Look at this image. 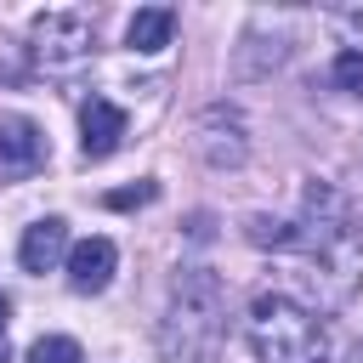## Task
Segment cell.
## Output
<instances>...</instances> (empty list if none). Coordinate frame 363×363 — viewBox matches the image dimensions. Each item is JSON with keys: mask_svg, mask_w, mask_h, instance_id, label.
<instances>
[{"mask_svg": "<svg viewBox=\"0 0 363 363\" xmlns=\"http://www.w3.org/2000/svg\"><path fill=\"white\" fill-rule=\"evenodd\" d=\"M153 199H159V182H136V187L108 193V210H136V204H153Z\"/></svg>", "mask_w": 363, "mask_h": 363, "instance_id": "cell-15", "label": "cell"}, {"mask_svg": "<svg viewBox=\"0 0 363 363\" xmlns=\"http://www.w3.org/2000/svg\"><path fill=\"white\" fill-rule=\"evenodd\" d=\"M227 340V284L210 267H182L170 278V301L159 318L164 363H216Z\"/></svg>", "mask_w": 363, "mask_h": 363, "instance_id": "cell-1", "label": "cell"}, {"mask_svg": "<svg viewBox=\"0 0 363 363\" xmlns=\"http://www.w3.org/2000/svg\"><path fill=\"white\" fill-rule=\"evenodd\" d=\"M352 363H363V352H357V357H352Z\"/></svg>", "mask_w": 363, "mask_h": 363, "instance_id": "cell-18", "label": "cell"}, {"mask_svg": "<svg viewBox=\"0 0 363 363\" xmlns=\"http://www.w3.org/2000/svg\"><path fill=\"white\" fill-rule=\"evenodd\" d=\"M125 108L119 102H108V96H85V108H79V153L85 159H108L119 142H125Z\"/></svg>", "mask_w": 363, "mask_h": 363, "instance_id": "cell-7", "label": "cell"}, {"mask_svg": "<svg viewBox=\"0 0 363 363\" xmlns=\"http://www.w3.org/2000/svg\"><path fill=\"white\" fill-rule=\"evenodd\" d=\"M28 363H85V352H79V340H68V335H40V340L28 346Z\"/></svg>", "mask_w": 363, "mask_h": 363, "instance_id": "cell-12", "label": "cell"}, {"mask_svg": "<svg viewBox=\"0 0 363 363\" xmlns=\"http://www.w3.org/2000/svg\"><path fill=\"white\" fill-rule=\"evenodd\" d=\"M170 34H176V11H170V6H142V11L130 17V28H125V45L142 51V57H153V51L170 45Z\"/></svg>", "mask_w": 363, "mask_h": 363, "instance_id": "cell-11", "label": "cell"}, {"mask_svg": "<svg viewBox=\"0 0 363 363\" xmlns=\"http://www.w3.org/2000/svg\"><path fill=\"white\" fill-rule=\"evenodd\" d=\"M28 51L45 74H74L91 62L96 51V28L85 11H40L34 28H28Z\"/></svg>", "mask_w": 363, "mask_h": 363, "instance_id": "cell-4", "label": "cell"}, {"mask_svg": "<svg viewBox=\"0 0 363 363\" xmlns=\"http://www.w3.org/2000/svg\"><path fill=\"white\" fill-rule=\"evenodd\" d=\"M0 363H11V346H6V335H0Z\"/></svg>", "mask_w": 363, "mask_h": 363, "instance_id": "cell-17", "label": "cell"}, {"mask_svg": "<svg viewBox=\"0 0 363 363\" xmlns=\"http://www.w3.org/2000/svg\"><path fill=\"white\" fill-rule=\"evenodd\" d=\"M193 147L210 170H238L250 159V130H244V113L227 108V102H210L193 125Z\"/></svg>", "mask_w": 363, "mask_h": 363, "instance_id": "cell-5", "label": "cell"}, {"mask_svg": "<svg viewBox=\"0 0 363 363\" xmlns=\"http://www.w3.org/2000/svg\"><path fill=\"white\" fill-rule=\"evenodd\" d=\"M113 267H119L113 238H79L68 250V284H74V295H102L113 284Z\"/></svg>", "mask_w": 363, "mask_h": 363, "instance_id": "cell-8", "label": "cell"}, {"mask_svg": "<svg viewBox=\"0 0 363 363\" xmlns=\"http://www.w3.org/2000/svg\"><path fill=\"white\" fill-rule=\"evenodd\" d=\"M329 23L346 34V51H363V6H340V11H329Z\"/></svg>", "mask_w": 363, "mask_h": 363, "instance_id": "cell-14", "label": "cell"}, {"mask_svg": "<svg viewBox=\"0 0 363 363\" xmlns=\"http://www.w3.org/2000/svg\"><path fill=\"white\" fill-rule=\"evenodd\" d=\"M295 250H306L323 272H352L357 267V255H363L357 221H352V204L329 182H306L301 221H295Z\"/></svg>", "mask_w": 363, "mask_h": 363, "instance_id": "cell-3", "label": "cell"}, {"mask_svg": "<svg viewBox=\"0 0 363 363\" xmlns=\"http://www.w3.org/2000/svg\"><path fill=\"white\" fill-rule=\"evenodd\" d=\"M68 221L62 216H45V221H34L28 233H23V244H17V261H23V272H51L57 261H68Z\"/></svg>", "mask_w": 363, "mask_h": 363, "instance_id": "cell-9", "label": "cell"}, {"mask_svg": "<svg viewBox=\"0 0 363 363\" xmlns=\"http://www.w3.org/2000/svg\"><path fill=\"white\" fill-rule=\"evenodd\" d=\"M329 74H335V85H340V91H357V96H363V51H340Z\"/></svg>", "mask_w": 363, "mask_h": 363, "instance_id": "cell-13", "label": "cell"}, {"mask_svg": "<svg viewBox=\"0 0 363 363\" xmlns=\"http://www.w3.org/2000/svg\"><path fill=\"white\" fill-rule=\"evenodd\" d=\"M6 318H11V301L0 295V335H6Z\"/></svg>", "mask_w": 363, "mask_h": 363, "instance_id": "cell-16", "label": "cell"}, {"mask_svg": "<svg viewBox=\"0 0 363 363\" xmlns=\"http://www.w3.org/2000/svg\"><path fill=\"white\" fill-rule=\"evenodd\" d=\"M255 363H329V329L289 295H255L244 318Z\"/></svg>", "mask_w": 363, "mask_h": 363, "instance_id": "cell-2", "label": "cell"}, {"mask_svg": "<svg viewBox=\"0 0 363 363\" xmlns=\"http://www.w3.org/2000/svg\"><path fill=\"white\" fill-rule=\"evenodd\" d=\"M284 62H289V34L278 28V34L267 40L261 23H255V28L238 40V51H233V74H238V79H267V74L284 68Z\"/></svg>", "mask_w": 363, "mask_h": 363, "instance_id": "cell-10", "label": "cell"}, {"mask_svg": "<svg viewBox=\"0 0 363 363\" xmlns=\"http://www.w3.org/2000/svg\"><path fill=\"white\" fill-rule=\"evenodd\" d=\"M45 164V136L23 113H0V176H34Z\"/></svg>", "mask_w": 363, "mask_h": 363, "instance_id": "cell-6", "label": "cell"}]
</instances>
